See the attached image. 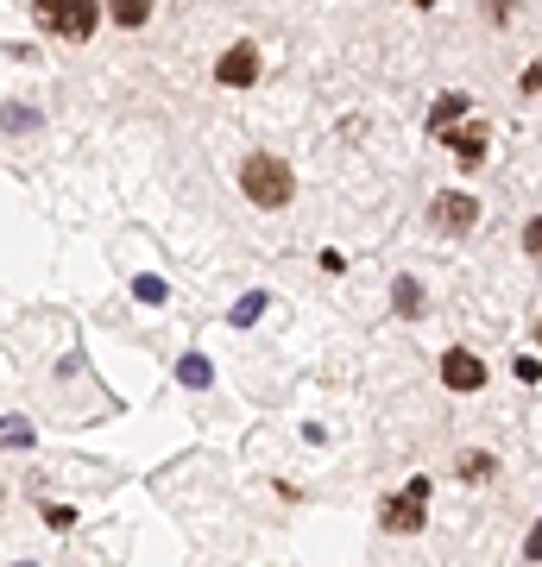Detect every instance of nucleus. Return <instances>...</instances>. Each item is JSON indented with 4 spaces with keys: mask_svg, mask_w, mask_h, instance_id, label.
I'll return each mask as SVG.
<instances>
[{
    "mask_svg": "<svg viewBox=\"0 0 542 567\" xmlns=\"http://www.w3.org/2000/svg\"><path fill=\"white\" fill-rule=\"evenodd\" d=\"M429 492H436V480H429V473H410L403 492L379 498V524L391 529V536H417V529L429 524Z\"/></svg>",
    "mask_w": 542,
    "mask_h": 567,
    "instance_id": "obj_3",
    "label": "nucleus"
},
{
    "mask_svg": "<svg viewBox=\"0 0 542 567\" xmlns=\"http://www.w3.org/2000/svg\"><path fill=\"white\" fill-rule=\"evenodd\" d=\"M454 473H461L467 486H485V480L499 473V461H492V454H480V447H467L461 461H454Z\"/></svg>",
    "mask_w": 542,
    "mask_h": 567,
    "instance_id": "obj_10",
    "label": "nucleus"
},
{
    "mask_svg": "<svg viewBox=\"0 0 542 567\" xmlns=\"http://www.w3.org/2000/svg\"><path fill=\"white\" fill-rule=\"evenodd\" d=\"M536 334H542V328H536Z\"/></svg>",
    "mask_w": 542,
    "mask_h": 567,
    "instance_id": "obj_24",
    "label": "nucleus"
},
{
    "mask_svg": "<svg viewBox=\"0 0 542 567\" xmlns=\"http://www.w3.org/2000/svg\"><path fill=\"white\" fill-rule=\"evenodd\" d=\"M177 372H183V385H190V391H208V385H215V365L202 360V353H183Z\"/></svg>",
    "mask_w": 542,
    "mask_h": 567,
    "instance_id": "obj_12",
    "label": "nucleus"
},
{
    "mask_svg": "<svg viewBox=\"0 0 542 567\" xmlns=\"http://www.w3.org/2000/svg\"><path fill=\"white\" fill-rule=\"evenodd\" d=\"M44 529L70 536V529H76V511H70V505H44Z\"/></svg>",
    "mask_w": 542,
    "mask_h": 567,
    "instance_id": "obj_15",
    "label": "nucleus"
},
{
    "mask_svg": "<svg viewBox=\"0 0 542 567\" xmlns=\"http://www.w3.org/2000/svg\"><path fill=\"white\" fill-rule=\"evenodd\" d=\"M101 20L121 25V32H140L152 20V0H101Z\"/></svg>",
    "mask_w": 542,
    "mask_h": 567,
    "instance_id": "obj_9",
    "label": "nucleus"
},
{
    "mask_svg": "<svg viewBox=\"0 0 542 567\" xmlns=\"http://www.w3.org/2000/svg\"><path fill=\"white\" fill-rule=\"evenodd\" d=\"M0 126H7V133H25V126H39V107L7 102V107H0Z\"/></svg>",
    "mask_w": 542,
    "mask_h": 567,
    "instance_id": "obj_14",
    "label": "nucleus"
},
{
    "mask_svg": "<svg viewBox=\"0 0 542 567\" xmlns=\"http://www.w3.org/2000/svg\"><path fill=\"white\" fill-rule=\"evenodd\" d=\"M436 379H442L454 398H473V391H485V379H492V372H485V360L473 353V347H448L442 360H436Z\"/></svg>",
    "mask_w": 542,
    "mask_h": 567,
    "instance_id": "obj_4",
    "label": "nucleus"
},
{
    "mask_svg": "<svg viewBox=\"0 0 542 567\" xmlns=\"http://www.w3.org/2000/svg\"><path fill=\"white\" fill-rule=\"evenodd\" d=\"M467 114H473V102H467V95H454V89H448L442 102L429 107V140H442L448 126H461V121H467Z\"/></svg>",
    "mask_w": 542,
    "mask_h": 567,
    "instance_id": "obj_8",
    "label": "nucleus"
},
{
    "mask_svg": "<svg viewBox=\"0 0 542 567\" xmlns=\"http://www.w3.org/2000/svg\"><path fill=\"white\" fill-rule=\"evenodd\" d=\"M391 309H398L403 322H417V316H422V284L417 278H398V284H391Z\"/></svg>",
    "mask_w": 542,
    "mask_h": 567,
    "instance_id": "obj_11",
    "label": "nucleus"
},
{
    "mask_svg": "<svg viewBox=\"0 0 542 567\" xmlns=\"http://www.w3.org/2000/svg\"><path fill=\"white\" fill-rule=\"evenodd\" d=\"M133 297H140V303H164V284L158 278H133Z\"/></svg>",
    "mask_w": 542,
    "mask_h": 567,
    "instance_id": "obj_19",
    "label": "nucleus"
},
{
    "mask_svg": "<svg viewBox=\"0 0 542 567\" xmlns=\"http://www.w3.org/2000/svg\"><path fill=\"white\" fill-rule=\"evenodd\" d=\"M241 196L253 208H265V215H278V208L297 203V177H290V164L278 158V152H253V158H241Z\"/></svg>",
    "mask_w": 542,
    "mask_h": 567,
    "instance_id": "obj_1",
    "label": "nucleus"
},
{
    "mask_svg": "<svg viewBox=\"0 0 542 567\" xmlns=\"http://www.w3.org/2000/svg\"><path fill=\"white\" fill-rule=\"evenodd\" d=\"M410 7H436V0H410Z\"/></svg>",
    "mask_w": 542,
    "mask_h": 567,
    "instance_id": "obj_23",
    "label": "nucleus"
},
{
    "mask_svg": "<svg viewBox=\"0 0 542 567\" xmlns=\"http://www.w3.org/2000/svg\"><path fill=\"white\" fill-rule=\"evenodd\" d=\"M473 221H480V203H473L467 189L429 196V227H436V234H473Z\"/></svg>",
    "mask_w": 542,
    "mask_h": 567,
    "instance_id": "obj_5",
    "label": "nucleus"
},
{
    "mask_svg": "<svg viewBox=\"0 0 542 567\" xmlns=\"http://www.w3.org/2000/svg\"><path fill=\"white\" fill-rule=\"evenodd\" d=\"M511 372H518L523 385H542V360H536V353H518V365H511Z\"/></svg>",
    "mask_w": 542,
    "mask_h": 567,
    "instance_id": "obj_17",
    "label": "nucleus"
},
{
    "mask_svg": "<svg viewBox=\"0 0 542 567\" xmlns=\"http://www.w3.org/2000/svg\"><path fill=\"white\" fill-rule=\"evenodd\" d=\"M215 82H222V89H253V82H259V44L253 39L227 44L222 58H215Z\"/></svg>",
    "mask_w": 542,
    "mask_h": 567,
    "instance_id": "obj_7",
    "label": "nucleus"
},
{
    "mask_svg": "<svg viewBox=\"0 0 542 567\" xmlns=\"http://www.w3.org/2000/svg\"><path fill=\"white\" fill-rule=\"evenodd\" d=\"M523 555H530V561H542V517H536V529L523 536Z\"/></svg>",
    "mask_w": 542,
    "mask_h": 567,
    "instance_id": "obj_22",
    "label": "nucleus"
},
{
    "mask_svg": "<svg viewBox=\"0 0 542 567\" xmlns=\"http://www.w3.org/2000/svg\"><path fill=\"white\" fill-rule=\"evenodd\" d=\"M321 271H328V278H341V271H347V252H335V246H328V252H321Z\"/></svg>",
    "mask_w": 542,
    "mask_h": 567,
    "instance_id": "obj_20",
    "label": "nucleus"
},
{
    "mask_svg": "<svg viewBox=\"0 0 542 567\" xmlns=\"http://www.w3.org/2000/svg\"><path fill=\"white\" fill-rule=\"evenodd\" d=\"M32 442H39V435H32L25 416H0V447H13V454H20V447H32Z\"/></svg>",
    "mask_w": 542,
    "mask_h": 567,
    "instance_id": "obj_13",
    "label": "nucleus"
},
{
    "mask_svg": "<svg viewBox=\"0 0 542 567\" xmlns=\"http://www.w3.org/2000/svg\"><path fill=\"white\" fill-rule=\"evenodd\" d=\"M518 89H523V95H536V89H542V58H536V63H530V70L518 76Z\"/></svg>",
    "mask_w": 542,
    "mask_h": 567,
    "instance_id": "obj_21",
    "label": "nucleus"
},
{
    "mask_svg": "<svg viewBox=\"0 0 542 567\" xmlns=\"http://www.w3.org/2000/svg\"><path fill=\"white\" fill-rule=\"evenodd\" d=\"M523 252L542 265V215H530V221H523Z\"/></svg>",
    "mask_w": 542,
    "mask_h": 567,
    "instance_id": "obj_16",
    "label": "nucleus"
},
{
    "mask_svg": "<svg viewBox=\"0 0 542 567\" xmlns=\"http://www.w3.org/2000/svg\"><path fill=\"white\" fill-rule=\"evenodd\" d=\"M265 309V297L253 290V297H241V309H234V328H253V316Z\"/></svg>",
    "mask_w": 542,
    "mask_h": 567,
    "instance_id": "obj_18",
    "label": "nucleus"
},
{
    "mask_svg": "<svg viewBox=\"0 0 542 567\" xmlns=\"http://www.w3.org/2000/svg\"><path fill=\"white\" fill-rule=\"evenodd\" d=\"M32 20H39L44 39L89 44L101 32V0H32Z\"/></svg>",
    "mask_w": 542,
    "mask_h": 567,
    "instance_id": "obj_2",
    "label": "nucleus"
},
{
    "mask_svg": "<svg viewBox=\"0 0 542 567\" xmlns=\"http://www.w3.org/2000/svg\"><path fill=\"white\" fill-rule=\"evenodd\" d=\"M442 145L454 152V164H461V171H480V164H485V152H492V126L467 114L461 126H448V133H442Z\"/></svg>",
    "mask_w": 542,
    "mask_h": 567,
    "instance_id": "obj_6",
    "label": "nucleus"
}]
</instances>
